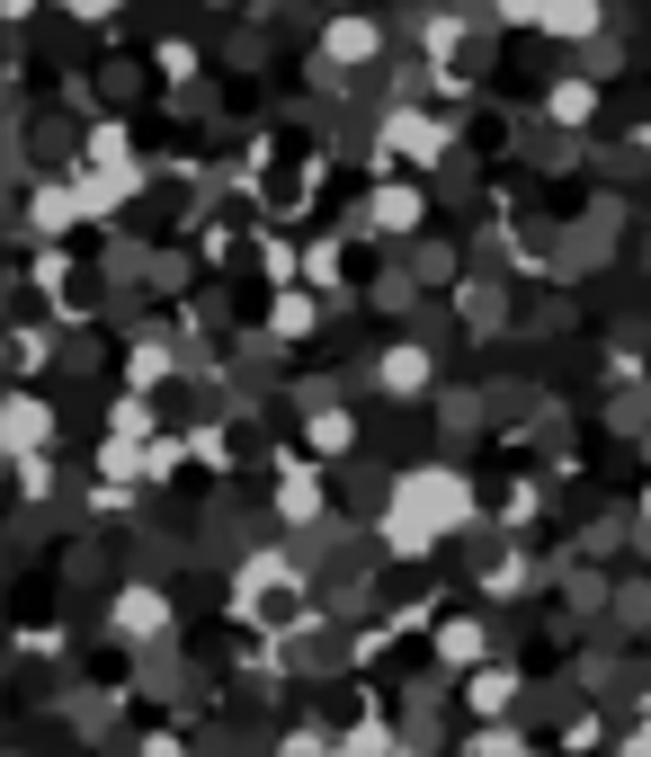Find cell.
Segmentation results:
<instances>
[{"instance_id": "3957f363", "label": "cell", "mask_w": 651, "mask_h": 757, "mask_svg": "<svg viewBox=\"0 0 651 757\" xmlns=\"http://www.w3.org/2000/svg\"><path fill=\"white\" fill-rule=\"evenodd\" d=\"M590 19H598V0H553V10H545L553 36H590Z\"/></svg>"}, {"instance_id": "6da1fadb", "label": "cell", "mask_w": 651, "mask_h": 757, "mask_svg": "<svg viewBox=\"0 0 651 757\" xmlns=\"http://www.w3.org/2000/svg\"><path fill=\"white\" fill-rule=\"evenodd\" d=\"M455 517H465V491H455L446 472H411L393 491V543H402V553H420V543L437 526H455Z\"/></svg>"}, {"instance_id": "7a4b0ae2", "label": "cell", "mask_w": 651, "mask_h": 757, "mask_svg": "<svg viewBox=\"0 0 651 757\" xmlns=\"http://www.w3.org/2000/svg\"><path fill=\"white\" fill-rule=\"evenodd\" d=\"M384 134H393V152H420V161H437V144H446V134H437L429 116H393Z\"/></svg>"}, {"instance_id": "8992f818", "label": "cell", "mask_w": 651, "mask_h": 757, "mask_svg": "<svg viewBox=\"0 0 651 757\" xmlns=\"http://www.w3.org/2000/svg\"><path fill=\"white\" fill-rule=\"evenodd\" d=\"M384 383H393V392H411V383H429V357H411V348H402L393 366H384Z\"/></svg>"}, {"instance_id": "5b68a950", "label": "cell", "mask_w": 651, "mask_h": 757, "mask_svg": "<svg viewBox=\"0 0 651 757\" xmlns=\"http://www.w3.org/2000/svg\"><path fill=\"white\" fill-rule=\"evenodd\" d=\"M509 696H517L509 668H482V677H473V704H509Z\"/></svg>"}, {"instance_id": "277c9868", "label": "cell", "mask_w": 651, "mask_h": 757, "mask_svg": "<svg viewBox=\"0 0 651 757\" xmlns=\"http://www.w3.org/2000/svg\"><path fill=\"white\" fill-rule=\"evenodd\" d=\"M116 615H125V633H161V597H152V588H135Z\"/></svg>"}]
</instances>
